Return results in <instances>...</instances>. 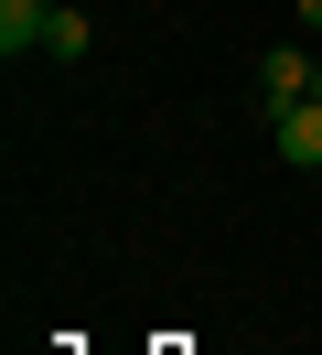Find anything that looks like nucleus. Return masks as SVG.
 I'll return each mask as SVG.
<instances>
[{
    "instance_id": "f257e3e1",
    "label": "nucleus",
    "mask_w": 322,
    "mask_h": 355,
    "mask_svg": "<svg viewBox=\"0 0 322 355\" xmlns=\"http://www.w3.org/2000/svg\"><path fill=\"white\" fill-rule=\"evenodd\" d=\"M269 130H279V162L322 173V97H290V108H269Z\"/></svg>"
},
{
    "instance_id": "20e7f679",
    "label": "nucleus",
    "mask_w": 322,
    "mask_h": 355,
    "mask_svg": "<svg viewBox=\"0 0 322 355\" xmlns=\"http://www.w3.org/2000/svg\"><path fill=\"white\" fill-rule=\"evenodd\" d=\"M86 44H97V22L54 0V22H43V54H54V65H86Z\"/></svg>"
},
{
    "instance_id": "7ed1b4c3",
    "label": "nucleus",
    "mask_w": 322,
    "mask_h": 355,
    "mask_svg": "<svg viewBox=\"0 0 322 355\" xmlns=\"http://www.w3.org/2000/svg\"><path fill=\"white\" fill-rule=\"evenodd\" d=\"M258 87H269V108H290V97H312V54H290V44H279L269 65H258Z\"/></svg>"
},
{
    "instance_id": "39448f33",
    "label": "nucleus",
    "mask_w": 322,
    "mask_h": 355,
    "mask_svg": "<svg viewBox=\"0 0 322 355\" xmlns=\"http://www.w3.org/2000/svg\"><path fill=\"white\" fill-rule=\"evenodd\" d=\"M301 22H312V33H322V0H301Z\"/></svg>"
},
{
    "instance_id": "423d86ee",
    "label": "nucleus",
    "mask_w": 322,
    "mask_h": 355,
    "mask_svg": "<svg viewBox=\"0 0 322 355\" xmlns=\"http://www.w3.org/2000/svg\"><path fill=\"white\" fill-rule=\"evenodd\" d=\"M312 97H322V54H312Z\"/></svg>"
},
{
    "instance_id": "f03ea898",
    "label": "nucleus",
    "mask_w": 322,
    "mask_h": 355,
    "mask_svg": "<svg viewBox=\"0 0 322 355\" xmlns=\"http://www.w3.org/2000/svg\"><path fill=\"white\" fill-rule=\"evenodd\" d=\"M43 22H54V0H0V54H43Z\"/></svg>"
}]
</instances>
